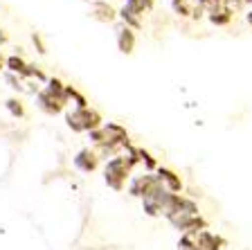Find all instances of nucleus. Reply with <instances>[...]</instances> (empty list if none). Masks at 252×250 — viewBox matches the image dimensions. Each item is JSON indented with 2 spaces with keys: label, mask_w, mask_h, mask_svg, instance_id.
I'll use <instances>...</instances> for the list:
<instances>
[{
  "label": "nucleus",
  "mask_w": 252,
  "mask_h": 250,
  "mask_svg": "<svg viewBox=\"0 0 252 250\" xmlns=\"http://www.w3.org/2000/svg\"><path fill=\"white\" fill-rule=\"evenodd\" d=\"M43 90L45 93H50L52 97H57V99H61L65 106H70L68 104V99H65V81L63 79H59V77H50L45 81V86H43Z\"/></svg>",
  "instance_id": "2eb2a0df"
},
{
  "label": "nucleus",
  "mask_w": 252,
  "mask_h": 250,
  "mask_svg": "<svg viewBox=\"0 0 252 250\" xmlns=\"http://www.w3.org/2000/svg\"><path fill=\"white\" fill-rule=\"evenodd\" d=\"M7 43H9V36H7L5 32L0 30V45H7Z\"/></svg>",
  "instance_id": "bb28decb"
},
{
  "label": "nucleus",
  "mask_w": 252,
  "mask_h": 250,
  "mask_svg": "<svg viewBox=\"0 0 252 250\" xmlns=\"http://www.w3.org/2000/svg\"><path fill=\"white\" fill-rule=\"evenodd\" d=\"M216 2H223V0H216Z\"/></svg>",
  "instance_id": "2f4dec72"
},
{
  "label": "nucleus",
  "mask_w": 252,
  "mask_h": 250,
  "mask_svg": "<svg viewBox=\"0 0 252 250\" xmlns=\"http://www.w3.org/2000/svg\"><path fill=\"white\" fill-rule=\"evenodd\" d=\"M232 18H234V14H232L230 9H225L223 5H220L216 11L207 14V21H210L212 25H216V27H227L232 23Z\"/></svg>",
  "instance_id": "a211bd4d"
},
{
  "label": "nucleus",
  "mask_w": 252,
  "mask_h": 250,
  "mask_svg": "<svg viewBox=\"0 0 252 250\" xmlns=\"http://www.w3.org/2000/svg\"><path fill=\"white\" fill-rule=\"evenodd\" d=\"M90 16H93L94 21L106 23V25H110V23L120 21V16H117V9L110 5L108 0H94L93 5H90Z\"/></svg>",
  "instance_id": "ddd939ff"
},
{
  "label": "nucleus",
  "mask_w": 252,
  "mask_h": 250,
  "mask_svg": "<svg viewBox=\"0 0 252 250\" xmlns=\"http://www.w3.org/2000/svg\"><path fill=\"white\" fill-rule=\"evenodd\" d=\"M2 79H5L7 86H9L11 90H16L18 95L25 93V81H23L18 74H11V72H7V70H5V72H2Z\"/></svg>",
  "instance_id": "4be33fe9"
},
{
  "label": "nucleus",
  "mask_w": 252,
  "mask_h": 250,
  "mask_svg": "<svg viewBox=\"0 0 252 250\" xmlns=\"http://www.w3.org/2000/svg\"><path fill=\"white\" fill-rule=\"evenodd\" d=\"M171 196H173V194L160 185L158 189H153L149 196H144L140 201V203H142V212L147 214V216H151V219H164V212H167V208H169Z\"/></svg>",
  "instance_id": "20e7f679"
},
{
  "label": "nucleus",
  "mask_w": 252,
  "mask_h": 250,
  "mask_svg": "<svg viewBox=\"0 0 252 250\" xmlns=\"http://www.w3.org/2000/svg\"><path fill=\"white\" fill-rule=\"evenodd\" d=\"M137 158H140V167H144V172H156L158 167H160V162L153 158L151 151H147V149H142V146H137Z\"/></svg>",
  "instance_id": "aec40b11"
},
{
  "label": "nucleus",
  "mask_w": 252,
  "mask_h": 250,
  "mask_svg": "<svg viewBox=\"0 0 252 250\" xmlns=\"http://www.w3.org/2000/svg\"><path fill=\"white\" fill-rule=\"evenodd\" d=\"M178 250H200L198 241H196V232H187V235H180L178 239Z\"/></svg>",
  "instance_id": "5701e85b"
},
{
  "label": "nucleus",
  "mask_w": 252,
  "mask_h": 250,
  "mask_svg": "<svg viewBox=\"0 0 252 250\" xmlns=\"http://www.w3.org/2000/svg\"><path fill=\"white\" fill-rule=\"evenodd\" d=\"M169 225L173 230H178L180 235H187V232H200V230L210 228V221L205 219L203 214H180V216H171Z\"/></svg>",
  "instance_id": "0eeeda50"
},
{
  "label": "nucleus",
  "mask_w": 252,
  "mask_h": 250,
  "mask_svg": "<svg viewBox=\"0 0 252 250\" xmlns=\"http://www.w3.org/2000/svg\"><path fill=\"white\" fill-rule=\"evenodd\" d=\"M243 250H252V248H243Z\"/></svg>",
  "instance_id": "7c9ffc66"
},
{
  "label": "nucleus",
  "mask_w": 252,
  "mask_h": 250,
  "mask_svg": "<svg viewBox=\"0 0 252 250\" xmlns=\"http://www.w3.org/2000/svg\"><path fill=\"white\" fill-rule=\"evenodd\" d=\"M101 174H104V182L108 185V189L122 194L126 192V185H128L131 176L135 174V169L131 167V162L126 160L124 153H117V156L108 158L101 165Z\"/></svg>",
  "instance_id": "f03ea898"
},
{
  "label": "nucleus",
  "mask_w": 252,
  "mask_h": 250,
  "mask_svg": "<svg viewBox=\"0 0 252 250\" xmlns=\"http://www.w3.org/2000/svg\"><path fill=\"white\" fill-rule=\"evenodd\" d=\"M115 43H117V50H120L122 54H126V57H131L133 52H135V45H137V34L135 30H131V27L126 25H117L115 30Z\"/></svg>",
  "instance_id": "9b49d317"
},
{
  "label": "nucleus",
  "mask_w": 252,
  "mask_h": 250,
  "mask_svg": "<svg viewBox=\"0 0 252 250\" xmlns=\"http://www.w3.org/2000/svg\"><path fill=\"white\" fill-rule=\"evenodd\" d=\"M153 2L156 0H126V5L131 7V9H135L137 14H147V11H151L153 9Z\"/></svg>",
  "instance_id": "b1692460"
},
{
  "label": "nucleus",
  "mask_w": 252,
  "mask_h": 250,
  "mask_svg": "<svg viewBox=\"0 0 252 250\" xmlns=\"http://www.w3.org/2000/svg\"><path fill=\"white\" fill-rule=\"evenodd\" d=\"M90 146L94 151L99 153L101 160H108V158L117 156V153L124 151V146L128 144V131H126L124 124L120 122H104V126L94 129L88 133Z\"/></svg>",
  "instance_id": "f257e3e1"
},
{
  "label": "nucleus",
  "mask_w": 252,
  "mask_h": 250,
  "mask_svg": "<svg viewBox=\"0 0 252 250\" xmlns=\"http://www.w3.org/2000/svg\"><path fill=\"white\" fill-rule=\"evenodd\" d=\"M5 54H2V50H0V74H2V72H5Z\"/></svg>",
  "instance_id": "cd10ccee"
},
{
  "label": "nucleus",
  "mask_w": 252,
  "mask_h": 250,
  "mask_svg": "<svg viewBox=\"0 0 252 250\" xmlns=\"http://www.w3.org/2000/svg\"><path fill=\"white\" fill-rule=\"evenodd\" d=\"M156 176H158V180L162 182V187L169 189L171 194H185V180H183V176H180L176 169L160 165L156 169Z\"/></svg>",
  "instance_id": "1a4fd4ad"
},
{
  "label": "nucleus",
  "mask_w": 252,
  "mask_h": 250,
  "mask_svg": "<svg viewBox=\"0 0 252 250\" xmlns=\"http://www.w3.org/2000/svg\"><path fill=\"white\" fill-rule=\"evenodd\" d=\"M34 104H36V108L41 110V113H45L47 117H57V115H63L68 110V106L63 104L61 99L52 97V95L45 93V90H41V93L34 97Z\"/></svg>",
  "instance_id": "9d476101"
},
{
  "label": "nucleus",
  "mask_w": 252,
  "mask_h": 250,
  "mask_svg": "<svg viewBox=\"0 0 252 250\" xmlns=\"http://www.w3.org/2000/svg\"><path fill=\"white\" fill-rule=\"evenodd\" d=\"M162 185V182L158 180V176H156V172H142V174H133L131 176V180H128V185H126V194L128 196H133V198H144V196H149V194L153 192V189H158Z\"/></svg>",
  "instance_id": "39448f33"
},
{
  "label": "nucleus",
  "mask_w": 252,
  "mask_h": 250,
  "mask_svg": "<svg viewBox=\"0 0 252 250\" xmlns=\"http://www.w3.org/2000/svg\"><path fill=\"white\" fill-rule=\"evenodd\" d=\"M21 79H23V81H25V79H34V81H38V83H43V86H45V81H47L50 77L43 72L41 66H36V63H30V66H27V70L23 72Z\"/></svg>",
  "instance_id": "412c9836"
},
{
  "label": "nucleus",
  "mask_w": 252,
  "mask_h": 250,
  "mask_svg": "<svg viewBox=\"0 0 252 250\" xmlns=\"http://www.w3.org/2000/svg\"><path fill=\"white\" fill-rule=\"evenodd\" d=\"M196 241H198V248L200 250H225L227 248V239L214 230H200L196 232Z\"/></svg>",
  "instance_id": "f8f14e48"
},
{
  "label": "nucleus",
  "mask_w": 252,
  "mask_h": 250,
  "mask_svg": "<svg viewBox=\"0 0 252 250\" xmlns=\"http://www.w3.org/2000/svg\"><path fill=\"white\" fill-rule=\"evenodd\" d=\"M63 120L72 133H86L104 126V115L94 106H86V108H68L63 113Z\"/></svg>",
  "instance_id": "7ed1b4c3"
},
{
  "label": "nucleus",
  "mask_w": 252,
  "mask_h": 250,
  "mask_svg": "<svg viewBox=\"0 0 252 250\" xmlns=\"http://www.w3.org/2000/svg\"><path fill=\"white\" fill-rule=\"evenodd\" d=\"M246 21H248V25L252 27V9H248V11H246Z\"/></svg>",
  "instance_id": "c85d7f7f"
},
{
  "label": "nucleus",
  "mask_w": 252,
  "mask_h": 250,
  "mask_svg": "<svg viewBox=\"0 0 252 250\" xmlns=\"http://www.w3.org/2000/svg\"><path fill=\"white\" fill-rule=\"evenodd\" d=\"M32 43H34V47H36L38 54H45L47 52V45H45V41H43V36L38 34V32H32Z\"/></svg>",
  "instance_id": "a878e982"
},
{
  "label": "nucleus",
  "mask_w": 252,
  "mask_h": 250,
  "mask_svg": "<svg viewBox=\"0 0 252 250\" xmlns=\"http://www.w3.org/2000/svg\"><path fill=\"white\" fill-rule=\"evenodd\" d=\"M223 7L230 9L232 14H241V11H246L250 5H248V0H223Z\"/></svg>",
  "instance_id": "393cba45"
},
{
  "label": "nucleus",
  "mask_w": 252,
  "mask_h": 250,
  "mask_svg": "<svg viewBox=\"0 0 252 250\" xmlns=\"http://www.w3.org/2000/svg\"><path fill=\"white\" fill-rule=\"evenodd\" d=\"M117 16H120V21H122V25H126V27H131V30H142V16L137 14L135 9H131L128 5H122L120 9H117Z\"/></svg>",
  "instance_id": "4468645a"
},
{
  "label": "nucleus",
  "mask_w": 252,
  "mask_h": 250,
  "mask_svg": "<svg viewBox=\"0 0 252 250\" xmlns=\"http://www.w3.org/2000/svg\"><path fill=\"white\" fill-rule=\"evenodd\" d=\"M180 214H200V205L198 201L189 198L187 194H173L171 201H169V208L164 212V219H171V216H180Z\"/></svg>",
  "instance_id": "6e6552de"
},
{
  "label": "nucleus",
  "mask_w": 252,
  "mask_h": 250,
  "mask_svg": "<svg viewBox=\"0 0 252 250\" xmlns=\"http://www.w3.org/2000/svg\"><path fill=\"white\" fill-rule=\"evenodd\" d=\"M248 5H252V0H248Z\"/></svg>",
  "instance_id": "c756f323"
},
{
  "label": "nucleus",
  "mask_w": 252,
  "mask_h": 250,
  "mask_svg": "<svg viewBox=\"0 0 252 250\" xmlns=\"http://www.w3.org/2000/svg\"><path fill=\"white\" fill-rule=\"evenodd\" d=\"M5 108H7V113H9L14 120H25L27 117V108H25V104H23L21 97L5 99Z\"/></svg>",
  "instance_id": "6ab92c4d"
},
{
  "label": "nucleus",
  "mask_w": 252,
  "mask_h": 250,
  "mask_svg": "<svg viewBox=\"0 0 252 250\" xmlns=\"http://www.w3.org/2000/svg\"><path fill=\"white\" fill-rule=\"evenodd\" d=\"M65 99H68V104H72V108H86V106H90L88 97L77 86H72V83H65Z\"/></svg>",
  "instance_id": "f3484780"
},
{
  "label": "nucleus",
  "mask_w": 252,
  "mask_h": 250,
  "mask_svg": "<svg viewBox=\"0 0 252 250\" xmlns=\"http://www.w3.org/2000/svg\"><path fill=\"white\" fill-rule=\"evenodd\" d=\"M72 165L77 172L81 174H94L97 169H101V165H104V160L99 158V153L94 151L93 146H84V149H79L77 153L72 156Z\"/></svg>",
  "instance_id": "423d86ee"
},
{
  "label": "nucleus",
  "mask_w": 252,
  "mask_h": 250,
  "mask_svg": "<svg viewBox=\"0 0 252 250\" xmlns=\"http://www.w3.org/2000/svg\"><path fill=\"white\" fill-rule=\"evenodd\" d=\"M27 66H30V61H27L23 54H9V57L5 59V70L11 74H18V77H23V72L27 70Z\"/></svg>",
  "instance_id": "dca6fc26"
}]
</instances>
